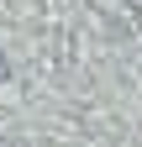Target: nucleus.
I'll use <instances>...</instances> for the list:
<instances>
[{
	"label": "nucleus",
	"mask_w": 142,
	"mask_h": 147,
	"mask_svg": "<svg viewBox=\"0 0 142 147\" xmlns=\"http://www.w3.org/2000/svg\"><path fill=\"white\" fill-rule=\"evenodd\" d=\"M0 79H5V53H0Z\"/></svg>",
	"instance_id": "obj_1"
}]
</instances>
